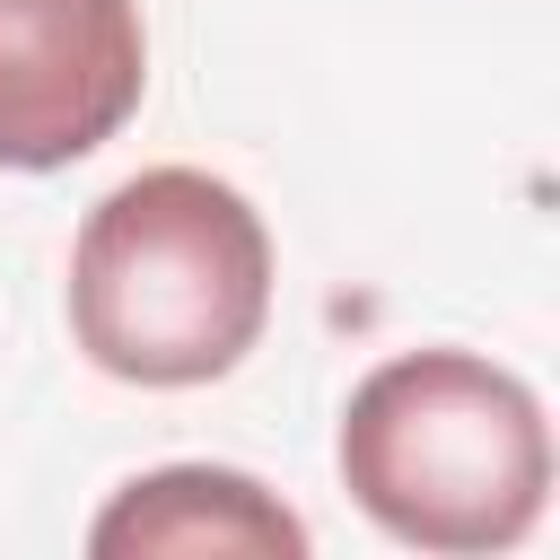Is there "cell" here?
<instances>
[{"mask_svg":"<svg viewBox=\"0 0 560 560\" xmlns=\"http://www.w3.org/2000/svg\"><path fill=\"white\" fill-rule=\"evenodd\" d=\"M341 490L411 551H508L551 490L542 402L472 350H402L341 411Z\"/></svg>","mask_w":560,"mask_h":560,"instance_id":"cell-2","label":"cell"},{"mask_svg":"<svg viewBox=\"0 0 560 560\" xmlns=\"http://www.w3.org/2000/svg\"><path fill=\"white\" fill-rule=\"evenodd\" d=\"M271 324L262 210L201 175L149 166L114 184L70 245V332L122 385H210Z\"/></svg>","mask_w":560,"mask_h":560,"instance_id":"cell-1","label":"cell"},{"mask_svg":"<svg viewBox=\"0 0 560 560\" xmlns=\"http://www.w3.org/2000/svg\"><path fill=\"white\" fill-rule=\"evenodd\" d=\"M149 88L140 0H0V166L52 175L105 149Z\"/></svg>","mask_w":560,"mask_h":560,"instance_id":"cell-3","label":"cell"},{"mask_svg":"<svg viewBox=\"0 0 560 560\" xmlns=\"http://www.w3.org/2000/svg\"><path fill=\"white\" fill-rule=\"evenodd\" d=\"M88 551L122 560V551H262V560H298L306 525L228 464H158L140 481L114 490V508L88 525Z\"/></svg>","mask_w":560,"mask_h":560,"instance_id":"cell-4","label":"cell"}]
</instances>
